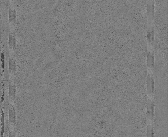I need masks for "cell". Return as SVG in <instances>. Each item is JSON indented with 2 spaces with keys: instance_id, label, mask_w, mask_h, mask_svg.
<instances>
[{
  "instance_id": "cell-1",
  "label": "cell",
  "mask_w": 168,
  "mask_h": 137,
  "mask_svg": "<svg viewBox=\"0 0 168 137\" xmlns=\"http://www.w3.org/2000/svg\"><path fill=\"white\" fill-rule=\"evenodd\" d=\"M16 8L10 6L9 11V21L11 24L15 25L16 23Z\"/></svg>"
},
{
  "instance_id": "cell-2",
  "label": "cell",
  "mask_w": 168,
  "mask_h": 137,
  "mask_svg": "<svg viewBox=\"0 0 168 137\" xmlns=\"http://www.w3.org/2000/svg\"><path fill=\"white\" fill-rule=\"evenodd\" d=\"M9 45L11 49H15L16 46V34L14 32L10 33L9 37Z\"/></svg>"
},
{
  "instance_id": "cell-3",
  "label": "cell",
  "mask_w": 168,
  "mask_h": 137,
  "mask_svg": "<svg viewBox=\"0 0 168 137\" xmlns=\"http://www.w3.org/2000/svg\"><path fill=\"white\" fill-rule=\"evenodd\" d=\"M9 70L10 73H14L16 72V61L14 58H10Z\"/></svg>"
},
{
  "instance_id": "cell-4",
  "label": "cell",
  "mask_w": 168,
  "mask_h": 137,
  "mask_svg": "<svg viewBox=\"0 0 168 137\" xmlns=\"http://www.w3.org/2000/svg\"><path fill=\"white\" fill-rule=\"evenodd\" d=\"M9 94L10 97L14 99L16 96V86L13 84H9Z\"/></svg>"
},
{
  "instance_id": "cell-5",
  "label": "cell",
  "mask_w": 168,
  "mask_h": 137,
  "mask_svg": "<svg viewBox=\"0 0 168 137\" xmlns=\"http://www.w3.org/2000/svg\"><path fill=\"white\" fill-rule=\"evenodd\" d=\"M10 1L11 2H14L16 1V0H10Z\"/></svg>"
}]
</instances>
